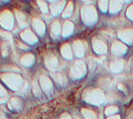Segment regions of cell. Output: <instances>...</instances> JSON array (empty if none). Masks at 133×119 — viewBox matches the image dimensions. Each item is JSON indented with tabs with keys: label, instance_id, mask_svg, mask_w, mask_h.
I'll return each instance as SVG.
<instances>
[{
	"label": "cell",
	"instance_id": "cell-1",
	"mask_svg": "<svg viewBox=\"0 0 133 119\" xmlns=\"http://www.w3.org/2000/svg\"><path fill=\"white\" fill-rule=\"evenodd\" d=\"M83 98L90 104L99 105L105 102V95L101 89H89L83 94Z\"/></svg>",
	"mask_w": 133,
	"mask_h": 119
},
{
	"label": "cell",
	"instance_id": "cell-2",
	"mask_svg": "<svg viewBox=\"0 0 133 119\" xmlns=\"http://www.w3.org/2000/svg\"><path fill=\"white\" fill-rule=\"evenodd\" d=\"M1 80L9 89L12 90H19L22 85V77L18 74H13V72H8V74H2Z\"/></svg>",
	"mask_w": 133,
	"mask_h": 119
},
{
	"label": "cell",
	"instance_id": "cell-3",
	"mask_svg": "<svg viewBox=\"0 0 133 119\" xmlns=\"http://www.w3.org/2000/svg\"><path fill=\"white\" fill-rule=\"evenodd\" d=\"M81 15H82V20L85 25H94L95 22L98 19V14H97V11L92 5H89V6H84L81 11Z\"/></svg>",
	"mask_w": 133,
	"mask_h": 119
},
{
	"label": "cell",
	"instance_id": "cell-4",
	"mask_svg": "<svg viewBox=\"0 0 133 119\" xmlns=\"http://www.w3.org/2000/svg\"><path fill=\"white\" fill-rule=\"evenodd\" d=\"M87 72V65H85L84 62L82 61H77L74 63V65L70 68V76L74 80H78V78H82L83 76Z\"/></svg>",
	"mask_w": 133,
	"mask_h": 119
},
{
	"label": "cell",
	"instance_id": "cell-5",
	"mask_svg": "<svg viewBox=\"0 0 133 119\" xmlns=\"http://www.w3.org/2000/svg\"><path fill=\"white\" fill-rule=\"evenodd\" d=\"M0 26L4 29H13L14 27V19H13V14L9 11H4L0 13Z\"/></svg>",
	"mask_w": 133,
	"mask_h": 119
},
{
	"label": "cell",
	"instance_id": "cell-6",
	"mask_svg": "<svg viewBox=\"0 0 133 119\" xmlns=\"http://www.w3.org/2000/svg\"><path fill=\"white\" fill-rule=\"evenodd\" d=\"M118 37L125 43H133V28H125L118 32Z\"/></svg>",
	"mask_w": 133,
	"mask_h": 119
},
{
	"label": "cell",
	"instance_id": "cell-7",
	"mask_svg": "<svg viewBox=\"0 0 133 119\" xmlns=\"http://www.w3.org/2000/svg\"><path fill=\"white\" fill-rule=\"evenodd\" d=\"M92 48H94L95 53L99 54V55L105 54L106 50H108L106 43L104 41H102V40H99V39H94L92 40Z\"/></svg>",
	"mask_w": 133,
	"mask_h": 119
},
{
	"label": "cell",
	"instance_id": "cell-8",
	"mask_svg": "<svg viewBox=\"0 0 133 119\" xmlns=\"http://www.w3.org/2000/svg\"><path fill=\"white\" fill-rule=\"evenodd\" d=\"M39 84L41 89L43 90L46 94H51L53 92V83H51L50 78L47 76H41L39 80Z\"/></svg>",
	"mask_w": 133,
	"mask_h": 119
},
{
	"label": "cell",
	"instance_id": "cell-9",
	"mask_svg": "<svg viewBox=\"0 0 133 119\" xmlns=\"http://www.w3.org/2000/svg\"><path fill=\"white\" fill-rule=\"evenodd\" d=\"M72 51L77 57H83L85 53V43L81 40H76L72 43Z\"/></svg>",
	"mask_w": 133,
	"mask_h": 119
},
{
	"label": "cell",
	"instance_id": "cell-10",
	"mask_svg": "<svg viewBox=\"0 0 133 119\" xmlns=\"http://www.w3.org/2000/svg\"><path fill=\"white\" fill-rule=\"evenodd\" d=\"M127 50V47L125 46L124 43L119 41H116L112 43V47H111V51H112L113 55L116 56H120V55H124Z\"/></svg>",
	"mask_w": 133,
	"mask_h": 119
},
{
	"label": "cell",
	"instance_id": "cell-11",
	"mask_svg": "<svg viewBox=\"0 0 133 119\" xmlns=\"http://www.w3.org/2000/svg\"><path fill=\"white\" fill-rule=\"evenodd\" d=\"M21 39L25 42H27L28 44H35L37 42V37L33 34V32L30 29H25L21 32Z\"/></svg>",
	"mask_w": 133,
	"mask_h": 119
},
{
	"label": "cell",
	"instance_id": "cell-12",
	"mask_svg": "<svg viewBox=\"0 0 133 119\" xmlns=\"http://www.w3.org/2000/svg\"><path fill=\"white\" fill-rule=\"evenodd\" d=\"M44 64H46V67L49 70H54V69H56V67L58 64V60L53 54H48L46 56V58H44Z\"/></svg>",
	"mask_w": 133,
	"mask_h": 119
},
{
	"label": "cell",
	"instance_id": "cell-13",
	"mask_svg": "<svg viewBox=\"0 0 133 119\" xmlns=\"http://www.w3.org/2000/svg\"><path fill=\"white\" fill-rule=\"evenodd\" d=\"M32 26L39 35H41V36L44 35V33H46V25H44V22L41 19H34L32 21Z\"/></svg>",
	"mask_w": 133,
	"mask_h": 119
},
{
	"label": "cell",
	"instance_id": "cell-14",
	"mask_svg": "<svg viewBox=\"0 0 133 119\" xmlns=\"http://www.w3.org/2000/svg\"><path fill=\"white\" fill-rule=\"evenodd\" d=\"M65 2L64 1H57V2H51L50 5V12L53 15H57L62 11H64Z\"/></svg>",
	"mask_w": 133,
	"mask_h": 119
},
{
	"label": "cell",
	"instance_id": "cell-15",
	"mask_svg": "<svg viewBox=\"0 0 133 119\" xmlns=\"http://www.w3.org/2000/svg\"><path fill=\"white\" fill-rule=\"evenodd\" d=\"M110 69L112 72H120L124 69V61L123 60H115L111 62Z\"/></svg>",
	"mask_w": 133,
	"mask_h": 119
},
{
	"label": "cell",
	"instance_id": "cell-16",
	"mask_svg": "<svg viewBox=\"0 0 133 119\" xmlns=\"http://www.w3.org/2000/svg\"><path fill=\"white\" fill-rule=\"evenodd\" d=\"M35 62V56L33 54H26L20 58V64L23 67H30Z\"/></svg>",
	"mask_w": 133,
	"mask_h": 119
},
{
	"label": "cell",
	"instance_id": "cell-17",
	"mask_svg": "<svg viewBox=\"0 0 133 119\" xmlns=\"http://www.w3.org/2000/svg\"><path fill=\"white\" fill-rule=\"evenodd\" d=\"M61 54H62V56L66 60L72 58V49H71L70 44H68V43L63 44V46L61 47Z\"/></svg>",
	"mask_w": 133,
	"mask_h": 119
},
{
	"label": "cell",
	"instance_id": "cell-18",
	"mask_svg": "<svg viewBox=\"0 0 133 119\" xmlns=\"http://www.w3.org/2000/svg\"><path fill=\"white\" fill-rule=\"evenodd\" d=\"M74 32V25L71 21H65L64 25H63V28H62V35L63 36H69L71 35Z\"/></svg>",
	"mask_w": 133,
	"mask_h": 119
},
{
	"label": "cell",
	"instance_id": "cell-19",
	"mask_svg": "<svg viewBox=\"0 0 133 119\" xmlns=\"http://www.w3.org/2000/svg\"><path fill=\"white\" fill-rule=\"evenodd\" d=\"M122 6H123V2L122 1H118V0H113V1L110 2L109 5V9H110L111 13H117L122 9Z\"/></svg>",
	"mask_w": 133,
	"mask_h": 119
},
{
	"label": "cell",
	"instance_id": "cell-20",
	"mask_svg": "<svg viewBox=\"0 0 133 119\" xmlns=\"http://www.w3.org/2000/svg\"><path fill=\"white\" fill-rule=\"evenodd\" d=\"M8 106L12 110H19V109H21V106H22V103H21V101L18 97H13V98L9 99Z\"/></svg>",
	"mask_w": 133,
	"mask_h": 119
},
{
	"label": "cell",
	"instance_id": "cell-21",
	"mask_svg": "<svg viewBox=\"0 0 133 119\" xmlns=\"http://www.w3.org/2000/svg\"><path fill=\"white\" fill-rule=\"evenodd\" d=\"M50 30H51V34H53L54 36H58V35H60V33H61V30H62L60 21H57V20L54 21V22L51 23Z\"/></svg>",
	"mask_w": 133,
	"mask_h": 119
},
{
	"label": "cell",
	"instance_id": "cell-22",
	"mask_svg": "<svg viewBox=\"0 0 133 119\" xmlns=\"http://www.w3.org/2000/svg\"><path fill=\"white\" fill-rule=\"evenodd\" d=\"M53 78H54V81H55L57 84L63 85V84H65V83H66V77H65L64 74H62V72H56V74H54V75H53Z\"/></svg>",
	"mask_w": 133,
	"mask_h": 119
},
{
	"label": "cell",
	"instance_id": "cell-23",
	"mask_svg": "<svg viewBox=\"0 0 133 119\" xmlns=\"http://www.w3.org/2000/svg\"><path fill=\"white\" fill-rule=\"evenodd\" d=\"M15 16H16V19H18V21H19L20 27H23V28L27 27V23H26V15H25V14H22L20 11H15Z\"/></svg>",
	"mask_w": 133,
	"mask_h": 119
},
{
	"label": "cell",
	"instance_id": "cell-24",
	"mask_svg": "<svg viewBox=\"0 0 133 119\" xmlns=\"http://www.w3.org/2000/svg\"><path fill=\"white\" fill-rule=\"evenodd\" d=\"M82 115L84 116L85 119H97V115L89 109H82Z\"/></svg>",
	"mask_w": 133,
	"mask_h": 119
},
{
	"label": "cell",
	"instance_id": "cell-25",
	"mask_svg": "<svg viewBox=\"0 0 133 119\" xmlns=\"http://www.w3.org/2000/svg\"><path fill=\"white\" fill-rule=\"evenodd\" d=\"M72 9H74V4L71 1L68 2V4L65 5L64 11H63V13H62L63 18H68V16H70L71 13H72Z\"/></svg>",
	"mask_w": 133,
	"mask_h": 119
},
{
	"label": "cell",
	"instance_id": "cell-26",
	"mask_svg": "<svg viewBox=\"0 0 133 119\" xmlns=\"http://www.w3.org/2000/svg\"><path fill=\"white\" fill-rule=\"evenodd\" d=\"M33 92H34L35 96H40V94H41V87H40L36 80L33 81Z\"/></svg>",
	"mask_w": 133,
	"mask_h": 119
},
{
	"label": "cell",
	"instance_id": "cell-27",
	"mask_svg": "<svg viewBox=\"0 0 133 119\" xmlns=\"http://www.w3.org/2000/svg\"><path fill=\"white\" fill-rule=\"evenodd\" d=\"M109 5H110V2H108L106 0H101V1L98 2V7L99 9H101L102 12H106L109 9Z\"/></svg>",
	"mask_w": 133,
	"mask_h": 119
},
{
	"label": "cell",
	"instance_id": "cell-28",
	"mask_svg": "<svg viewBox=\"0 0 133 119\" xmlns=\"http://www.w3.org/2000/svg\"><path fill=\"white\" fill-rule=\"evenodd\" d=\"M116 112H118L117 106H108L105 109V115H108V116H113V115H116Z\"/></svg>",
	"mask_w": 133,
	"mask_h": 119
},
{
	"label": "cell",
	"instance_id": "cell-29",
	"mask_svg": "<svg viewBox=\"0 0 133 119\" xmlns=\"http://www.w3.org/2000/svg\"><path fill=\"white\" fill-rule=\"evenodd\" d=\"M37 5L40 6V8H41V11L43 12V13H47L48 12V6H47V2L44 1H37Z\"/></svg>",
	"mask_w": 133,
	"mask_h": 119
},
{
	"label": "cell",
	"instance_id": "cell-30",
	"mask_svg": "<svg viewBox=\"0 0 133 119\" xmlns=\"http://www.w3.org/2000/svg\"><path fill=\"white\" fill-rule=\"evenodd\" d=\"M126 15H127V18L129 19H131V20L133 21V5H131V6L127 8V11H126Z\"/></svg>",
	"mask_w": 133,
	"mask_h": 119
},
{
	"label": "cell",
	"instance_id": "cell-31",
	"mask_svg": "<svg viewBox=\"0 0 133 119\" xmlns=\"http://www.w3.org/2000/svg\"><path fill=\"white\" fill-rule=\"evenodd\" d=\"M6 95H7L6 89H5V88L0 84V97H4V96H6Z\"/></svg>",
	"mask_w": 133,
	"mask_h": 119
},
{
	"label": "cell",
	"instance_id": "cell-32",
	"mask_svg": "<svg viewBox=\"0 0 133 119\" xmlns=\"http://www.w3.org/2000/svg\"><path fill=\"white\" fill-rule=\"evenodd\" d=\"M60 119H72V118H71V116L69 115V113H63Z\"/></svg>",
	"mask_w": 133,
	"mask_h": 119
},
{
	"label": "cell",
	"instance_id": "cell-33",
	"mask_svg": "<svg viewBox=\"0 0 133 119\" xmlns=\"http://www.w3.org/2000/svg\"><path fill=\"white\" fill-rule=\"evenodd\" d=\"M108 119H120L119 115H113V116H109Z\"/></svg>",
	"mask_w": 133,
	"mask_h": 119
},
{
	"label": "cell",
	"instance_id": "cell-34",
	"mask_svg": "<svg viewBox=\"0 0 133 119\" xmlns=\"http://www.w3.org/2000/svg\"><path fill=\"white\" fill-rule=\"evenodd\" d=\"M0 119H7V118L5 115H1V113H0Z\"/></svg>",
	"mask_w": 133,
	"mask_h": 119
}]
</instances>
